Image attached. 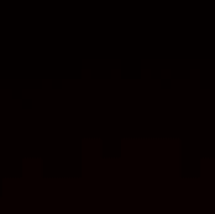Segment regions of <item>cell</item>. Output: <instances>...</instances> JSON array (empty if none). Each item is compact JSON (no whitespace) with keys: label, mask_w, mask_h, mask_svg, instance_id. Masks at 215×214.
I'll return each instance as SVG.
<instances>
[]
</instances>
